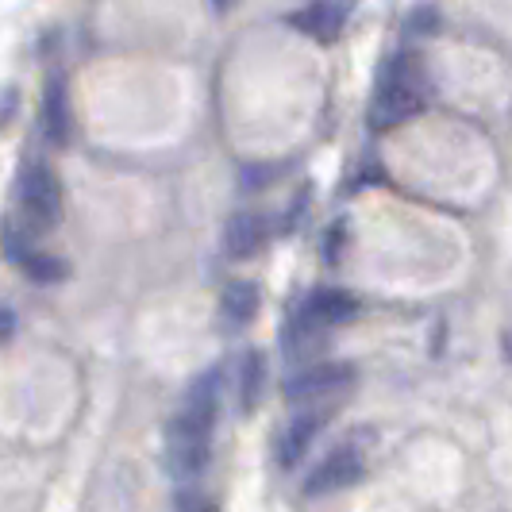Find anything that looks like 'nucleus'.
Segmentation results:
<instances>
[{"label":"nucleus","mask_w":512,"mask_h":512,"mask_svg":"<svg viewBox=\"0 0 512 512\" xmlns=\"http://www.w3.org/2000/svg\"><path fill=\"white\" fill-rule=\"evenodd\" d=\"M266 243H270V224H266V216L255 212V208L235 212L228 220V228H224V251L235 262H247V258L262 255Z\"/></svg>","instance_id":"nucleus-6"},{"label":"nucleus","mask_w":512,"mask_h":512,"mask_svg":"<svg viewBox=\"0 0 512 512\" xmlns=\"http://www.w3.org/2000/svg\"><path fill=\"white\" fill-rule=\"evenodd\" d=\"M355 385V370L347 362H316V366H301L297 374L285 378V397L297 401H324V397H339Z\"/></svg>","instance_id":"nucleus-4"},{"label":"nucleus","mask_w":512,"mask_h":512,"mask_svg":"<svg viewBox=\"0 0 512 512\" xmlns=\"http://www.w3.org/2000/svg\"><path fill=\"white\" fill-rule=\"evenodd\" d=\"M359 316V301L343 289H316L308 293L305 308H301V324L316 328V332H328V328H339L347 320Z\"/></svg>","instance_id":"nucleus-7"},{"label":"nucleus","mask_w":512,"mask_h":512,"mask_svg":"<svg viewBox=\"0 0 512 512\" xmlns=\"http://www.w3.org/2000/svg\"><path fill=\"white\" fill-rule=\"evenodd\" d=\"M366 470V459H362L359 447L343 443L335 447L328 459H320V466L305 478V493L308 497H328V493H339V489H351L362 478Z\"/></svg>","instance_id":"nucleus-5"},{"label":"nucleus","mask_w":512,"mask_h":512,"mask_svg":"<svg viewBox=\"0 0 512 512\" xmlns=\"http://www.w3.org/2000/svg\"><path fill=\"white\" fill-rule=\"evenodd\" d=\"M16 335V316L8 308H0V343H8Z\"/></svg>","instance_id":"nucleus-16"},{"label":"nucleus","mask_w":512,"mask_h":512,"mask_svg":"<svg viewBox=\"0 0 512 512\" xmlns=\"http://www.w3.org/2000/svg\"><path fill=\"white\" fill-rule=\"evenodd\" d=\"M20 266H24L35 282H58V278H66V262L54 255H35V251H31Z\"/></svg>","instance_id":"nucleus-13"},{"label":"nucleus","mask_w":512,"mask_h":512,"mask_svg":"<svg viewBox=\"0 0 512 512\" xmlns=\"http://www.w3.org/2000/svg\"><path fill=\"white\" fill-rule=\"evenodd\" d=\"M20 216L27 228L47 231L62 220V185L51 166L35 162L20 181Z\"/></svg>","instance_id":"nucleus-3"},{"label":"nucleus","mask_w":512,"mask_h":512,"mask_svg":"<svg viewBox=\"0 0 512 512\" xmlns=\"http://www.w3.org/2000/svg\"><path fill=\"white\" fill-rule=\"evenodd\" d=\"M228 4H231V0H216V8H228Z\"/></svg>","instance_id":"nucleus-18"},{"label":"nucleus","mask_w":512,"mask_h":512,"mask_svg":"<svg viewBox=\"0 0 512 512\" xmlns=\"http://www.w3.org/2000/svg\"><path fill=\"white\" fill-rule=\"evenodd\" d=\"M412 24H416V31H436V12H432V8H424V12H416V20H412Z\"/></svg>","instance_id":"nucleus-17"},{"label":"nucleus","mask_w":512,"mask_h":512,"mask_svg":"<svg viewBox=\"0 0 512 512\" xmlns=\"http://www.w3.org/2000/svg\"><path fill=\"white\" fill-rule=\"evenodd\" d=\"M324 420H328V412H301L297 420H289V428L278 439V462L285 470H293L297 462L305 459V451L312 447L316 432L324 428Z\"/></svg>","instance_id":"nucleus-9"},{"label":"nucleus","mask_w":512,"mask_h":512,"mask_svg":"<svg viewBox=\"0 0 512 512\" xmlns=\"http://www.w3.org/2000/svg\"><path fill=\"white\" fill-rule=\"evenodd\" d=\"M262 393H266V359H262V351H251L239 366V405H243V412H255Z\"/></svg>","instance_id":"nucleus-12"},{"label":"nucleus","mask_w":512,"mask_h":512,"mask_svg":"<svg viewBox=\"0 0 512 512\" xmlns=\"http://www.w3.org/2000/svg\"><path fill=\"white\" fill-rule=\"evenodd\" d=\"M258 305H262V293H258L255 282H231L224 289V297H220V312H224V320H228L231 328H243V324H251L258 316Z\"/></svg>","instance_id":"nucleus-11"},{"label":"nucleus","mask_w":512,"mask_h":512,"mask_svg":"<svg viewBox=\"0 0 512 512\" xmlns=\"http://www.w3.org/2000/svg\"><path fill=\"white\" fill-rule=\"evenodd\" d=\"M43 128H47V139L54 147H66L70 143V93H66V81L62 77H51L47 85V97H43Z\"/></svg>","instance_id":"nucleus-10"},{"label":"nucleus","mask_w":512,"mask_h":512,"mask_svg":"<svg viewBox=\"0 0 512 512\" xmlns=\"http://www.w3.org/2000/svg\"><path fill=\"white\" fill-rule=\"evenodd\" d=\"M420 108H424V85H420V77L412 70V62L401 58L393 66V77L378 89V97L370 104V124L378 131L397 128V124L412 120Z\"/></svg>","instance_id":"nucleus-1"},{"label":"nucleus","mask_w":512,"mask_h":512,"mask_svg":"<svg viewBox=\"0 0 512 512\" xmlns=\"http://www.w3.org/2000/svg\"><path fill=\"white\" fill-rule=\"evenodd\" d=\"M347 16H351V0H312L308 8L293 16V27L305 31L316 43H332L347 27Z\"/></svg>","instance_id":"nucleus-8"},{"label":"nucleus","mask_w":512,"mask_h":512,"mask_svg":"<svg viewBox=\"0 0 512 512\" xmlns=\"http://www.w3.org/2000/svg\"><path fill=\"white\" fill-rule=\"evenodd\" d=\"M174 512H220V509H216V501H208L205 493L181 489L178 497H174Z\"/></svg>","instance_id":"nucleus-14"},{"label":"nucleus","mask_w":512,"mask_h":512,"mask_svg":"<svg viewBox=\"0 0 512 512\" xmlns=\"http://www.w3.org/2000/svg\"><path fill=\"white\" fill-rule=\"evenodd\" d=\"M274 174H278V166H247V170H243V185H247V189H262Z\"/></svg>","instance_id":"nucleus-15"},{"label":"nucleus","mask_w":512,"mask_h":512,"mask_svg":"<svg viewBox=\"0 0 512 512\" xmlns=\"http://www.w3.org/2000/svg\"><path fill=\"white\" fill-rule=\"evenodd\" d=\"M208 451H212V428L178 412L166 428V470L174 478H197L208 466Z\"/></svg>","instance_id":"nucleus-2"}]
</instances>
